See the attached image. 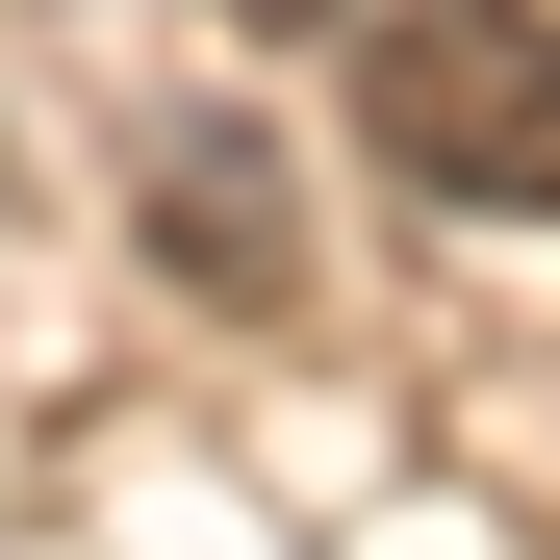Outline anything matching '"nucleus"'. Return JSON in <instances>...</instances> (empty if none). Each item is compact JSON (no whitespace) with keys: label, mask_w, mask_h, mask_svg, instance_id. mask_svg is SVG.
I'll use <instances>...</instances> for the list:
<instances>
[{"label":"nucleus","mask_w":560,"mask_h":560,"mask_svg":"<svg viewBox=\"0 0 560 560\" xmlns=\"http://www.w3.org/2000/svg\"><path fill=\"white\" fill-rule=\"evenodd\" d=\"M357 103L433 205H560V0H383Z\"/></svg>","instance_id":"1"},{"label":"nucleus","mask_w":560,"mask_h":560,"mask_svg":"<svg viewBox=\"0 0 560 560\" xmlns=\"http://www.w3.org/2000/svg\"><path fill=\"white\" fill-rule=\"evenodd\" d=\"M128 230H153L178 280H205V306H306V205H280V153H255L230 103L128 153Z\"/></svg>","instance_id":"2"}]
</instances>
